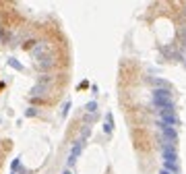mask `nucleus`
<instances>
[{
  "mask_svg": "<svg viewBox=\"0 0 186 174\" xmlns=\"http://www.w3.org/2000/svg\"><path fill=\"white\" fill-rule=\"evenodd\" d=\"M10 174H15V172H10Z\"/></svg>",
  "mask_w": 186,
  "mask_h": 174,
  "instance_id": "nucleus-15",
  "label": "nucleus"
},
{
  "mask_svg": "<svg viewBox=\"0 0 186 174\" xmlns=\"http://www.w3.org/2000/svg\"><path fill=\"white\" fill-rule=\"evenodd\" d=\"M83 145H85V141H83V139L75 143V147H73V151H71V156H68V162H66V164H68V168H73V166H75V162H77L79 154L83 151Z\"/></svg>",
  "mask_w": 186,
  "mask_h": 174,
  "instance_id": "nucleus-4",
  "label": "nucleus"
},
{
  "mask_svg": "<svg viewBox=\"0 0 186 174\" xmlns=\"http://www.w3.org/2000/svg\"><path fill=\"white\" fill-rule=\"evenodd\" d=\"M103 130L110 135L112 130H114V116H112V112H108L106 114V122H103Z\"/></svg>",
  "mask_w": 186,
  "mask_h": 174,
  "instance_id": "nucleus-5",
  "label": "nucleus"
},
{
  "mask_svg": "<svg viewBox=\"0 0 186 174\" xmlns=\"http://www.w3.org/2000/svg\"><path fill=\"white\" fill-rule=\"evenodd\" d=\"M35 114H37L35 108H27V110H25V116H35Z\"/></svg>",
  "mask_w": 186,
  "mask_h": 174,
  "instance_id": "nucleus-12",
  "label": "nucleus"
},
{
  "mask_svg": "<svg viewBox=\"0 0 186 174\" xmlns=\"http://www.w3.org/2000/svg\"><path fill=\"white\" fill-rule=\"evenodd\" d=\"M54 64V60H52V56H45V58H39V69H43V71H48L50 67Z\"/></svg>",
  "mask_w": 186,
  "mask_h": 174,
  "instance_id": "nucleus-7",
  "label": "nucleus"
},
{
  "mask_svg": "<svg viewBox=\"0 0 186 174\" xmlns=\"http://www.w3.org/2000/svg\"><path fill=\"white\" fill-rule=\"evenodd\" d=\"M68 110H71V102H66V104L62 106V112H60V116H62V118H66V116H68Z\"/></svg>",
  "mask_w": 186,
  "mask_h": 174,
  "instance_id": "nucleus-10",
  "label": "nucleus"
},
{
  "mask_svg": "<svg viewBox=\"0 0 186 174\" xmlns=\"http://www.w3.org/2000/svg\"><path fill=\"white\" fill-rule=\"evenodd\" d=\"M85 108H87V112H89V114H95V110H97V104H95V102H89Z\"/></svg>",
  "mask_w": 186,
  "mask_h": 174,
  "instance_id": "nucleus-9",
  "label": "nucleus"
},
{
  "mask_svg": "<svg viewBox=\"0 0 186 174\" xmlns=\"http://www.w3.org/2000/svg\"><path fill=\"white\" fill-rule=\"evenodd\" d=\"M45 91H48V85H43V83L39 81V83L33 87V89H31V93H29V95H33V98H35V95H41V93H45Z\"/></svg>",
  "mask_w": 186,
  "mask_h": 174,
  "instance_id": "nucleus-6",
  "label": "nucleus"
},
{
  "mask_svg": "<svg viewBox=\"0 0 186 174\" xmlns=\"http://www.w3.org/2000/svg\"><path fill=\"white\" fill-rule=\"evenodd\" d=\"M62 174H73V172H71V170H64V172H62Z\"/></svg>",
  "mask_w": 186,
  "mask_h": 174,
  "instance_id": "nucleus-14",
  "label": "nucleus"
},
{
  "mask_svg": "<svg viewBox=\"0 0 186 174\" xmlns=\"http://www.w3.org/2000/svg\"><path fill=\"white\" fill-rule=\"evenodd\" d=\"M19 164H21V158H17V160L13 162V170H17V168H19Z\"/></svg>",
  "mask_w": 186,
  "mask_h": 174,
  "instance_id": "nucleus-13",
  "label": "nucleus"
},
{
  "mask_svg": "<svg viewBox=\"0 0 186 174\" xmlns=\"http://www.w3.org/2000/svg\"><path fill=\"white\" fill-rule=\"evenodd\" d=\"M33 44H35V39H29V41H25V44H23V50H31V48H33Z\"/></svg>",
  "mask_w": 186,
  "mask_h": 174,
  "instance_id": "nucleus-11",
  "label": "nucleus"
},
{
  "mask_svg": "<svg viewBox=\"0 0 186 174\" xmlns=\"http://www.w3.org/2000/svg\"><path fill=\"white\" fill-rule=\"evenodd\" d=\"M157 112H159V122H164L168 126H176L178 124V116L174 112V108H161V110H157Z\"/></svg>",
  "mask_w": 186,
  "mask_h": 174,
  "instance_id": "nucleus-3",
  "label": "nucleus"
},
{
  "mask_svg": "<svg viewBox=\"0 0 186 174\" xmlns=\"http://www.w3.org/2000/svg\"><path fill=\"white\" fill-rule=\"evenodd\" d=\"M153 104L159 108H174V100H172V91L170 89H153Z\"/></svg>",
  "mask_w": 186,
  "mask_h": 174,
  "instance_id": "nucleus-1",
  "label": "nucleus"
},
{
  "mask_svg": "<svg viewBox=\"0 0 186 174\" xmlns=\"http://www.w3.org/2000/svg\"><path fill=\"white\" fill-rule=\"evenodd\" d=\"M159 130H161V141H164V145H176L178 141V133H176V128L174 126H168L164 122H157Z\"/></svg>",
  "mask_w": 186,
  "mask_h": 174,
  "instance_id": "nucleus-2",
  "label": "nucleus"
},
{
  "mask_svg": "<svg viewBox=\"0 0 186 174\" xmlns=\"http://www.w3.org/2000/svg\"><path fill=\"white\" fill-rule=\"evenodd\" d=\"M8 67H13V69H17V71H25V67H23L17 58H8Z\"/></svg>",
  "mask_w": 186,
  "mask_h": 174,
  "instance_id": "nucleus-8",
  "label": "nucleus"
}]
</instances>
